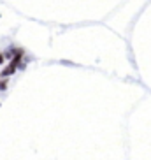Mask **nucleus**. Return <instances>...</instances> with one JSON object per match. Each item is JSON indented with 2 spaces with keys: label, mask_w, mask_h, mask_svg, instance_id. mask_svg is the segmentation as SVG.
I'll use <instances>...</instances> for the list:
<instances>
[{
  "label": "nucleus",
  "mask_w": 151,
  "mask_h": 160,
  "mask_svg": "<svg viewBox=\"0 0 151 160\" xmlns=\"http://www.w3.org/2000/svg\"><path fill=\"white\" fill-rule=\"evenodd\" d=\"M4 58H5V57H4V53H0V63H4Z\"/></svg>",
  "instance_id": "f03ea898"
},
{
  "label": "nucleus",
  "mask_w": 151,
  "mask_h": 160,
  "mask_svg": "<svg viewBox=\"0 0 151 160\" xmlns=\"http://www.w3.org/2000/svg\"><path fill=\"white\" fill-rule=\"evenodd\" d=\"M14 71H16V67L12 65V63H9V65L5 67L4 71H2V74H0V78H7V76H11V74H14Z\"/></svg>",
  "instance_id": "f257e3e1"
}]
</instances>
